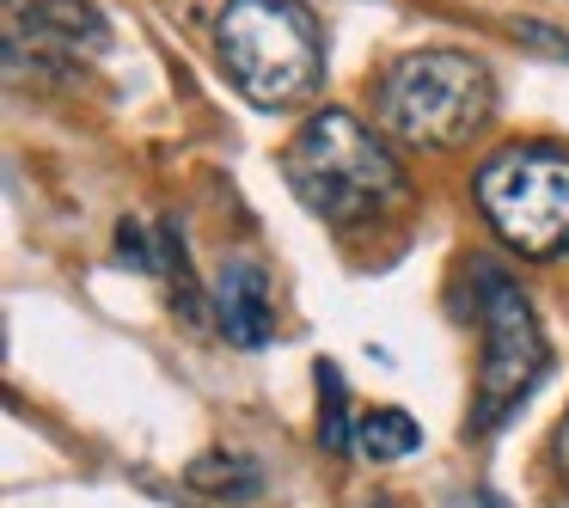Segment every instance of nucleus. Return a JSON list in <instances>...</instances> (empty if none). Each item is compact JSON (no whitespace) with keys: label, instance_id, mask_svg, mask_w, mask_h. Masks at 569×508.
<instances>
[{"label":"nucleus","instance_id":"obj_7","mask_svg":"<svg viewBox=\"0 0 569 508\" xmlns=\"http://www.w3.org/2000/svg\"><path fill=\"white\" fill-rule=\"evenodd\" d=\"M209 312H214V331L239 349H263L276 337V288L270 270L258 258H227L214 270L209 288Z\"/></svg>","mask_w":569,"mask_h":508},{"label":"nucleus","instance_id":"obj_5","mask_svg":"<svg viewBox=\"0 0 569 508\" xmlns=\"http://www.w3.org/2000/svg\"><path fill=\"white\" fill-rule=\"evenodd\" d=\"M490 233L502 239L515 258L551 263L569 258V153L545 148V141H515L496 148L471 178Z\"/></svg>","mask_w":569,"mask_h":508},{"label":"nucleus","instance_id":"obj_9","mask_svg":"<svg viewBox=\"0 0 569 508\" xmlns=\"http://www.w3.org/2000/svg\"><path fill=\"white\" fill-rule=\"evenodd\" d=\"M422 447V429L410 410L398 405H373L356 417V459H368V466H398V459H410Z\"/></svg>","mask_w":569,"mask_h":508},{"label":"nucleus","instance_id":"obj_3","mask_svg":"<svg viewBox=\"0 0 569 508\" xmlns=\"http://www.w3.org/2000/svg\"><path fill=\"white\" fill-rule=\"evenodd\" d=\"M214 50L221 68L258 111L300 104L325 74L319 19L300 0H227L214 19Z\"/></svg>","mask_w":569,"mask_h":508},{"label":"nucleus","instance_id":"obj_13","mask_svg":"<svg viewBox=\"0 0 569 508\" xmlns=\"http://www.w3.org/2000/svg\"><path fill=\"white\" fill-rule=\"evenodd\" d=\"M551 471H557V484H569V417L551 429Z\"/></svg>","mask_w":569,"mask_h":508},{"label":"nucleus","instance_id":"obj_14","mask_svg":"<svg viewBox=\"0 0 569 508\" xmlns=\"http://www.w3.org/2000/svg\"><path fill=\"white\" fill-rule=\"evenodd\" d=\"M466 508H508V502H502L496 490H471V502H466Z\"/></svg>","mask_w":569,"mask_h":508},{"label":"nucleus","instance_id":"obj_4","mask_svg":"<svg viewBox=\"0 0 569 508\" xmlns=\"http://www.w3.org/2000/svg\"><path fill=\"white\" fill-rule=\"evenodd\" d=\"M471 295H478V331H483V356H478V380H471V435H496L551 373V343L539 331L527 288L502 270V263L478 258L471 270Z\"/></svg>","mask_w":569,"mask_h":508},{"label":"nucleus","instance_id":"obj_1","mask_svg":"<svg viewBox=\"0 0 569 508\" xmlns=\"http://www.w3.org/2000/svg\"><path fill=\"white\" fill-rule=\"evenodd\" d=\"M282 178L300 209L319 215L325 227L380 221L392 202H405V166L386 129H368L356 111H337V104L295 129V141L282 148Z\"/></svg>","mask_w":569,"mask_h":508},{"label":"nucleus","instance_id":"obj_11","mask_svg":"<svg viewBox=\"0 0 569 508\" xmlns=\"http://www.w3.org/2000/svg\"><path fill=\"white\" fill-rule=\"evenodd\" d=\"M319 398H325V410H319L325 454H356V410H349V380L337 361H319Z\"/></svg>","mask_w":569,"mask_h":508},{"label":"nucleus","instance_id":"obj_8","mask_svg":"<svg viewBox=\"0 0 569 508\" xmlns=\"http://www.w3.org/2000/svg\"><path fill=\"white\" fill-rule=\"evenodd\" d=\"M117 258L141 276H172V282H184L190 295H197V282H190V270H184V227L148 221V215H123V221H117Z\"/></svg>","mask_w":569,"mask_h":508},{"label":"nucleus","instance_id":"obj_10","mask_svg":"<svg viewBox=\"0 0 569 508\" xmlns=\"http://www.w3.org/2000/svg\"><path fill=\"white\" fill-rule=\"evenodd\" d=\"M184 484H190V490H202V496H227V502H251V496L263 490V471L251 466L246 454H202V459H190Z\"/></svg>","mask_w":569,"mask_h":508},{"label":"nucleus","instance_id":"obj_12","mask_svg":"<svg viewBox=\"0 0 569 508\" xmlns=\"http://www.w3.org/2000/svg\"><path fill=\"white\" fill-rule=\"evenodd\" d=\"M515 43H527V50H545V56H557V62H569V31L545 26V19H515Z\"/></svg>","mask_w":569,"mask_h":508},{"label":"nucleus","instance_id":"obj_6","mask_svg":"<svg viewBox=\"0 0 569 508\" xmlns=\"http://www.w3.org/2000/svg\"><path fill=\"white\" fill-rule=\"evenodd\" d=\"M111 50V26L92 0H13L7 7V68L19 74H74Z\"/></svg>","mask_w":569,"mask_h":508},{"label":"nucleus","instance_id":"obj_2","mask_svg":"<svg viewBox=\"0 0 569 508\" xmlns=\"http://www.w3.org/2000/svg\"><path fill=\"white\" fill-rule=\"evenodd\" d=\"M496 111V80L466 50H417L398 56L373 80V123L405 148H466Z\"/></svg>","mask_w":569,"mask_h":508}]
</instances>
